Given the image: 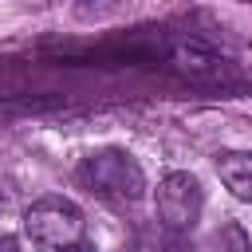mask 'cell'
Wrapping results in <instances>:
<instances>
[{
  "label": "cell",
  "instance_id": "obj_4",
  "mask_svg": "<svg viewBox=\"0 0 252 252\" xmlns=\"http://www.w3.org/2000/svg\"><path fill=\"white\" fill-rule=\"evenodd\" d=\"M217 177L228 185V193L236 201H248L252 205V154L248 150H224L217 154Z\"/></svg>",
  "mask_w": 252,
  "mask_h": 252
},
{
  "label": "cell",
  "instance_id": "obj_1",
  "mask_svg": "<svg viewBox=\"0 0 252 252\" xmlns=\"http://www.w3.org/2000/svg\"><path fill=\"white\" fill-rule=\"evenodd\" d=\"M75 181L106 201V205H134L146 193V173L126 150H94L75 165Z\"/></svg>",
  "mask_w": 252,
  "mask_h": 252
},
{
  "label": "cell",
  "instance_id": "obj_3",
  "mask_svg": "<svg viewBox=\"0 0 252 252\" xmlns=\"http://www.w3.org/2000/svg\"><path fill=\"white\" fill-rule=\"evenodd\" d=\"M154 209H158V220L169 228V232H189L205 209V193H201V181L193 173H165L154 189Z\"/></svg>",
  "mask_w": 252,
  "mask_h": 252
},
{
  "label": "cell",
  "instance_id": "obj_2",
  "mask_svg": "<svg viewBox=\"0 0 252 252\" xmlns=\"http://www.w3.org/2000/svg\"><path fill=\"white\" fill-rule=\"evenodd\" d=\"M24 232L43 252H67L83 240V213L67 197H39L24 209Z\"/></svg>",
  "mask_w": 252,
  "mask_h": 252
},
{
  "label": "cell",
  "instance_id": "obj_8",
  "mask_svg": "<svg viewBox=\"0 0 252 252\" xmlns=\"http://www.w3.org/2000/svg\"><path fill=\"white\" fill-rule=\"evenodd\" d=\"M244 252H252V244H248V248H244Z\"/></svg>",
  "mask_w": 252,
  "mask_h": 252
},
{
  "label": "cell",
  "instance_id": "obj_6",
  "mask_svg": "<svg viewBox=\"0 0 252 252\" xmlns=\"http://www.w3.org/2000/svg\"><path fill=\"white\" fill-rule=\"evenodd\" d=\"M67 252H98V248H94V244H83V240H79V244H75V248H67Z\"/></svg>",
  "mask_w": 252,
  "mask_h": 252
},
{
  "label": "cell",
  "instance_id": "obj_5",
  "mask_svg": "<svg viewBox=\"0 0 252 252\" xmlns=\"http://www.w3.org/2000/svg\"><path fill=\"white\" fill-rule=\"evenodd\" d=\"M0 252H20V240L8 236V232H0Z\"/></svg>",
  "mask_w": 252,
  "mask_h": 252
},
{
  "label": "cell",
  "instance_id": "obj_7",
  "mask_svg": "<svg viewBox=\"0 0 252 252\" xmlns=\"http://www.w3.org/2000/svg\"><path fill=\"white\" fill-rule=\"evenodd\" d=\"M0 205H4V193H0Z\"/></svg>",
  "mask_w": 252,
  "mask_h": 252
}]
</instances>
